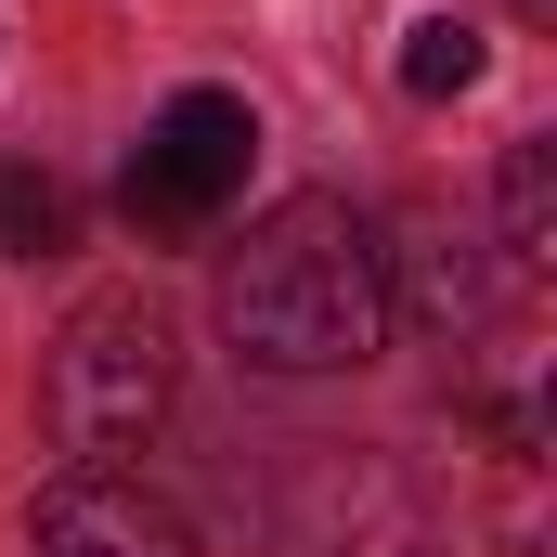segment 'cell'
<instances>
[{
	"instance_id": "obj_1",
	"label": "cell",
	"mask_w": 557,
	"mask_h": 557,
	"mask_svg": "<svg viewBox=\"0 0 557 557\" xmlns=\"http://www.w3.org/2000/svg\"><path fill=\"white\" fill-rule=\"evenodd\" d=\"M221 337L260 376H337L389 337V247L350 195H285L221 260Z\"/></svg>"
},
{
	"instance_id": "obj_2",
	"label": "cell",
	"mask_w": 557,
	"mask_h": 557,
	"mask_svg": "<svg viewBox=\"0 0 557 557\" xmlns=\"http://www.w3.org/2000/svg\"><path fill=\"white\" fill-rule=\"evenodd\" d=\"M39 416H52V441L78 467L143 454L156 416H169V324L143 298H78L65 337H52V363H39Z\"/></svg>"
},
{
	"instance_id": "obj_3",
	"label": "cell",
	"mask_w": 557,
	"mask_h": 557,
	"mask_svg": "<svg viewBox=\"0 0 557 557\" xmlns=\"http://www.w3.org/2000/svg\"><path fill=\"white\" fill-rule=\"evenodd\" d=\"M247 169H260L247 91H169L156 131L131 143V169H117V208H131V234L182 247V234H208V221L247 195Z\"/></svg>"
},
{
	"instance_id": "obj_4",
	"label": "cell",
	"mask_w": 557,
	"mask_h": 557,
	"mask_svg": "<svg viewBox=\"0 0 557 557\" xmlns=\"http://www.w3.org/2000/svg\"><path fill=\"white\" fill-rule=\"evenodd\" d=\"M39 557H195V532H182V506H156L143 480L78 467V480L39 493Z\"/></svg>"
},
{
	"instance_id": "obj_5",
	"label": "cell",
	"mask_w": 557,
	"mask_h": 557,
	"mask_svg": "<svg viewBox=\"0 0 557 557\" xmlns=\"http://www.w3.org/2000/svg\"><path fill=\"white\" fill-rule=\"evenodd\" d=\"M389 311H416L428 337H480L506 311V273L480 260V234H441L428 221L416 247H389Z\"/></svg>"
},
{
	"instance_id": "obj_6",
	"label": "cell",
	"mask_w": 557,
	"mask_h": 557,
	"mask_svg": "<svg viewBox=\"0 0 557 557\" xmlns=\"http://www.w3.org/2000/svg\"><path fill=\"white\" fill-rule=\"evenodd\" d=\"M0 247L13 260H65L78 247V195L52 169H26V156H0Z\"/></svg>"
},
{
	"instance_id": "obj_7",
	"label": "cell",
	"mask_w": 557,
	"mask_h": 557,
	"mask_svg": "<svg viewBox=\"0 0 557 557\" xmlns=\"http://www.w3.org/2000/svg\"><path fill=\"white\" fill-rule=\"evenodd\" d=\"M480 65H493V39H480L467 13H416V26H403V91H416V104L480 91Z\"/></svg>"
},
{
	"instance_id": "obj_8",
	"label": "cell",
	"mask_w": 557,
	"mask_h": 557,
	"mask_svg": "<svg viewBox=\"0 0 557 557\" xmlns=\"http://www.w3.org/2000/svg\"><path fill=\"white\" fill-rule=\"evenodd\" d=\"M506 260H519V273L557 260V156H545V143L506 156Z\"/></svg>"
},
{
	"instance_id": "obj_9",
	"label": "cell",
	"mask_w": 557,
	"mask_h": 557,
	"mask_svg": "<svg viewBox=\"0 0 557 557\" xmlns=\"http://www.w3.org/2000/svg\"><path fill=\"white\" fill-rule=\"evenodd\" d=\"M519 13H557V0H519Z\"/></svg>"
}]
</instances>
